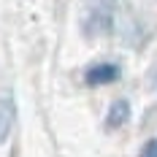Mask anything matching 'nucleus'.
<instances>
[{
    "label": "nucleus",
    "instance_id": "nucleus-2",
    "mask_svg": "<svg viewBox=\"0 0 157 157\" xmlns=\"http://www.w3.org/2000/svg\"><path fill=\"white\" fill-rule=\"evenodd\" d=\"M127 122H130V100L119 98V100L111 103L109 114H106V127H109V130H117V127L127 125Z\"/></svg>",
    "mask_w": 157,
    "mask_h": 157
},
{
    "label": "nucleus",
    "instance_id": "nucleus-4",
    "mask_svg": "<svg viewBox=\"0 0 157 157\" xmlns=\"http://www.w3.org/2000/svg\"><path fill=\"white\" fill-rule=\"evenodd\" d=\"M141 157H157V141H146L141 146Z\"/></svg>",
    "mask_w": 157,
    "mask_h": 157
},
{
    "label": "nucleus",
    "instance_id": "nucleus-1",
    "mask_svg": "<svg viewBox=\"0 0 157 157\" xmlns=\"http://www.w3.org/2000/svg\"><path fill=\"white\" fill-rule=\"evenodd\" d=\"M122 76V68L117 63H95L84 71V81L90 87H103V84H114Z\"/></svg>",
    "mask_w": 157,
    "mask_h": 157
},
{
    "label": "nucleus",
    "instance_id": "nucleus-3",
    "mask_svg": "<svg viewBox=\"0 0 157 157\" xmlns=\"http://www.w3.org/2000/svg\"><path fill=\"white\" fill-rule=\"evenodd\" d=\"M11 125H14V103L11 98H0V144L8 138Z\"/></svg>",
    "mask_w": 157,
    "mask_h": 157
}]
</instances>
